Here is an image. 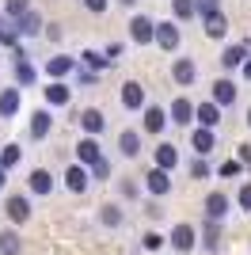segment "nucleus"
I'll return each instance as SVG.
<instances>
[{"label": "nucleus", "mask_w": 251, "mask_h": 255, "mask_svg": "<svg viewBox=\"0 0 251 255\" xmlns=\"http://www.w3.org/2000/svg\"><path fill=\"white\" fill-rule=\"evenodd\" d=\"M46 73H50L53 80H61V76L76 73V61L69 57V53H57V57H50V61H46Z\"/></svg>", "instance_id": "11"}, {"label": "nucleus", "mask_w": 251, "mask_h": 255, "mask_svg": "<svg viewBox=\"0 0 251 255\" xmlns=\"http://www.w3.org/2000/svg\"><path fill=\"white\" fill-rule=\"evenodd\" d=\"M23 160V149L19 145H4V152H0V168H15Z\"/></svg>", "instance_id": "32"}, {"label": "nucleus", "mask_w": 251, "mask_h": 255, "mask_svg": "<svg viewBox=\"0 0 251 255\" xmlns=\"http://www.w3.org/2000/svg\"><path fill=\"white\" fill-rule=\"evenodd\" d=\"M190 175H194V179H209V164H206V156H198L194 164H190Z\"/></svg>", "instance_id": "37"}, {"label": "nucleus", "mask_w": 251, "mask_h": 255, "mask_svg": "<svg viewBox=\"0 0 251 255\" xmlns=\"http://www.w3.org/2000/svg\"><path fill=\"white\" fill-rule=\"evenodd\" d=\"M202 27H206L209 38H225V34H229V19H225V11H213V15H206V19H202Z\"/></svg>", "instance_id": "16"}, {"label": "nucleus", "mask_w": 251, "mask_h": 255, "mask_svg": "<svg viewBox=\"0 0 251 255\" xmlns=\"http://www.w3.org/2000/svg\"><path fill=\"white\" fill-rule=\"evenodd\" d=\"M31 11V0H8V15L11 19H19V15H27Z\"/></svg>", "instance_id": "36"}, {"label": "nucleus", "mask_w": 251, "mask_h": 255, "mask_svg": "<svg viewBox=\"0 0 251 255\" xmlns=\"http://www.w3.org/2000/svg\"><path fill=\"white\" fill-rule=\"evenodd\" d=\"M248 126H251V111H248Z\"/></svg>", "instance_id": "49"}, {"label": "nucleus", "mask_w": 251, "mask_h": 255, "mask_svg": "<svg viewBox=\"0 0 251 255\" xmlns=\"http://www.w3.org/2000/svg\"><path fill=\"white\" fill-rule=\"evenodd\" d=\"M118 4H122V8H133V4H137V0H118Z\"/></svg>", "instance_id": "48"}, {"label": "nucleus", "mask_w": 251, "mask_h": 255, "mask_svg": "<svg viewBox=\"0 0 251 255\" xmlns=\"http://www.w3.org/2000/svg\"><path fill=\"white\" fill-rule=\"evenodd\" d=\"M118 149H122V156H126V160L141 156V133H137V129H122V137H118Z\"/></svg>", "instance_id": "14"}, {"label": "nucleus", "mask_w": 251, "mask_h": 255, "mask_svg": "<svg viewBox=\"0 0 251 255\" xmlns=\"http://www.w3.org/2000/svg\"><path fill=\"white\" fill-rule=\"evenodd\" d=\"M76 160H80V164H99V160H103V149H99V141L92 137V133H88V137L80 141V145H76Z\"/></svg>", "instance_id": "8"}, {"label": "nucleus", "mask_w": 251, "mask_h": 255, "mask_svg": "<svg viewBox=\"0 0 251 255\" xmlns=\"http://www.w3.org/2000/svg\"><path fill=\"white\" fill-rule=\"evenodd\" d=\"M15 84H19V88L34 84V65L27 61V53H23V50H15Z\"/></svg>", "instance_id": "13"}, {"label": "nucleus", "mask_w": 251, "mask_h": 255, "mask_svg": "<svg viewBox=\"0 0 251 255\" xmlns=\"http://www.w3.org/2000/svg\"><path fill=\"white\" fill-rule=\"evenodd\" d=\"M15 27H19V34H42V27H46V23H42L38 11H27V15H19V19H15Z\"/></svg>", "instance_id": "27"}, {"label": "nucleus", "mask_w": 251, "mask_h": 255, "mask_svg": "<svg viewBox=\"0 0 251 255\" xmlns=\"http://www.w3.org/2000/svg\"><path fill=\"white\" fill-rule=\"evenodd\" d=\"M248 57H251V50H248V42H232L229 46V50H225V53H221V65H225V69H236V65H244V61H248Z\"/></svg>", "instance_id": "15"}, {"label": "nucleus", "mask_w": 251, "mask_h": 255, "mask_svg": "<svg viewBox=\"0 0 251 255\" xmlns=\"http://www.w3.org/2000/svg\"><path fill=\"white\" fill-rule=\"evenodd\" d=\"M244 76H248V80H251V57H248V61H244Z\"/></svg>", "instance_id": "46"}, {"label": "nucleus", "mask_w": 251, "mask_h": 255, "mask_svg": "<svg viewBox=\"0 0 251 255\" xmlns=\"http://www.w3.org/2000/svg\"><path fill=\"white\" fill-rule=\"evenodd\" d=\"M194 115H198V107L190 103V99H171V122H175V126H190V122H194Z\"/></svg>", "instance_id": "6"}, {"label": "nucleus", "mask_w": 251, "mask_h": 255, "mask_svg": "<svg viewBox=\"0 0 251 255\" xmlns=\"http://www.w3.org/2000/svg\"><path fill=\"white\" fill-rule=\"evenodd\" d=\"M92 175H95V179H107V175H111V164H107V160H99V164L92 168Z\"/></svg>", "instance_id": "42"}, {"label": "nucleus", "mask_w": 251, "mask_h": 255, "mask_svg": "<svg viewBox=\"0 0 251 255\" xmlns=\"http://www.w3.org/2000/svg\"><path fill=\"white\" fill-rule=\"evenodd\" d=\"M73 99V92H69V84H61V80H53L50 88H46V103L50 107H65Z\"/></svg>", "instance_id": "21"}, {"label": "nucleus", "mask_w": 251, "mask_h": 255, "mask_svg": "<svg viewBox=\"0 0 251 255\" xmlns=\"http://www.w3.org/2000/svg\"><path fill=\"white\" fill-rule=\"evenodd\" d=\"M236 202H240V210H251V183L240 187V198H236Z\"/></svg>", "instance_id": "40"}, {"label": "nucleus", "mask_w": 251, "mask_h": 255, "mask_svg": "<svg viewBox=\"0 0 251 255\" xmlns=\"http://www.w3.org/2000/svg\"><path fill=\"white\" fill-rule=\"evenodd\" d=\"M240 160H244V164H251V145H240Z\"/></svg>", "instance_id": "45"}, {"label": "nucleus", "mask_w": 251, "mask_h": 255, "mask_svg": "<svg viewBox=\"0 0 251 255\" xmlns=\"http://www.w3.org/2000/svg\"><path fill=\"white\" fill-rule=\"evenodd\" d=\"M122 107L126 111H141L145 107V88L137 84V80H126L122 84Z\"/></svg>", "instance_id": "7"}, {"label": "nucleus", "mask_w": 251, "mask_h": 255, "mask_svg": "<svg viewBox=\"0 0 251 255\" xmlns=\"http://www.w3.org/2000/svg\"><path fill=\"white\" fill-rule=\"evenodd\" d=\"M99 221H103L107 229H118V225L126 221V217H122V206H103V213H99Z\"/></svg>", "instance_id": "31"}, {"label": "nucleus", "mask_w": 251, "mask_h": 255, "mask_svg": "<svg viewBox=\"0 0 251 255\" xmlns=\"http://www.w3.org/2000/svg\"><path fill=\"white\" fill-rule=\"evenodd\" d=\"M141 248H148V252H160V248H164V236H160V233H145Z\"/></svg>", "instance_id": "38"}, {"label": "nucleus", "mask_w": 251, "mask_h": 255, "mask_svg": "<svg viewBox=\"0 0 251 255\" xmlns=\"http://www.w3.org/2000/svg\"><path fill=\"white\" fill-rule=\"evenodd\" d=\"M171 11H175V19H194V15H198V4H194V0H171Z\"/></svg>", "instance_id": "30"}, {"label": "nucleus", "mask_w": 251, "mask_h": 255, "mask_svg": "<svg viewBox=\"0 0 251 255\" xmlns=\"http://www.w3.org/2000/svg\"><path fill=\"white\" fill-rule=\"evenodd\" d=\"M50 126H53L50 111H34V115H31V137H34V141L46 137V133H50Z\"/></svg>", "instance_id": "23"}, {"label": "nucleus", "mask_w": 251, "mask_h": 255, "mask_svg": "<svg viewBox=\"0 0 251 255\" xmlns=\"http://www.w3.org/2000/svg\"><path fill=\"white\" fill-rule=\"evenodd\" d=\"M145 213L152 217V221H160V217H164V210H160V202H156V198H152V202L145 206Z\"/></svg>", "instance_id": "44"}, {"label": "nucleus", "mask_w": 251, "mask_h": 255, "mask_svg": "<svg viewBox=\"0 0 251 255\" xmlns=\"http://www.w3.org/2000/svg\"><path fill=\"white\" fill-rule=\"evenodd\" d=\"M4 183H8V168H0V187H4Z\"/></svg>", "instance_id": "47"}, {"label": "nucleus", "mask_w": 251, "mask_h": 255, "mask_svg": "<svg viewBox=\"0 0 251 255\" xmlns=\"http://www.w3.org/2000/svg\"><path fill=\"white\" fill-rule=\"evenodd\" d=\"M27 183H31V191H34V194H50V191H53V175H50L46 168H34Z\"/></svg>", "instance_id": "25"}, {"label": "nucleus", "mask_w": 251, "mask_h": 255, "mask_svg": "<svg viewBox=\"0 0 251 255\" xmlns=\"http://www.w3.org/2000/svg\"><path fill=\"white\" fill-rule=\"evenodd\" d=\"M4 213H8L11 225H27L31 221V202H27L23 194H11L8 202H4Z\"/></svg>", "instance_id": "2"}, {"label": "nucleus", "mask_w": 251, "mask_h": 255, "mask_svg": "<svg viewBox=\"0 0 251 255\" xmlns=\"http://www.w3.org/2000/svg\"><path fill=\"white\" fill-rule=\"evenodd\" d=\"M194 240H198L194 225H175V229H171V248H175V252H190Z\"/></svg>", "instance_id": "9"}, {"label": "nucleus", "mask_w": 251, "mask_h": 255, "mask_svg": "<svg viewBox=\"0 0 251 255\" xmlns=\"http://www.w3.org/2000/svg\"><path fill=\"white\" fill-rule=\"evenodd\" d=\"M129 38H133L137 46L156 42V23L148 19V15H133V19H129Z\"/></svg>", "instance_id": "1"}, {"label": "nucleus", "mask_w": 251, "mask_h": 255, "mask_svg": "<svg viewBox=\"0 0 251 255\" xmlns=\"http://www.w3.org/2000/svg\"><path fill=\"white\" fill-rule=\"evenodd\" d=\"M179 42H183V34H179L175 23H156V46H160L164 53H175Z\"/></svg>", "instance_id": "4"}, {"label": "nucleus", "mask_w": 251, "mask_h": 255, "mask_svg": "<svg viewBox=\"0 0 251 255\" xmlns=\"http://www.w3.org/2000/svg\"><path fill=\"white\" fill-rule=\"evenodd\" d=\"M190 141H194V149H198V156H206V152H213V145H217V137H213V129H209V126H198V129H194V137H190Z\"/></svg>", "instance_id": "24"}, {"label": "nucleus", "mask_w": 251, "mask_h": 255, "mask_svg": "<svg viewBox=\"0 0 251 255\" xmlns=\"http://www.w3.org/2000/svg\"><path fill=\"white\" fill-rule=\"evenodd\" d=\"M118 191L126 194V198H137V183H129V179H122L118 183Z\"/></svg>", "instance_id": "43"}, {"label": "nucleus", "mask_w": 251, "mask_h": 255, "mask_svg": "<svg viewBox=\"0 0 251 255\" xmlns=\"http://www.w3.org/2000/svg\"><path fill=\"white\" fill-rule=\"evenodd\" d=\"M0 42H4V46L19 42V27H11V23H0Z\"/></svg>", "instance_id": "34"}, {"label": "nucleus", "mask_w": 251, "mask_h": 255, "mask_svg": "<svg viewBox=\"0 0 251 255\" xmlns=\"http://www.w3.org/2000/svg\"><path fill=\"white\" fill-rule=\"evenodd\" d=\"M19 103H23V88L19 84L4 88V92H0V118H11L15 111H19Z\"/></svg>", "instance_id": "10"}, {"label": "nucleus", "mask_w": 251, "mask_h": 255, "mask_svg": "<svg viewBox=\"0 0 251 255\" xmlns=\"http://www.w3.org/2000/svg\"><path fill=\"white\" fill-rule=\"evenodd\" d=\"M202 210H206V217H213V221H221V217H225V213H229V198H225V194L221 191H213L206 198V206H202Z\"/></svg>", "instance_id": "17"}, {"label": "nucleus", "mask_w": 251, "mask_h": 255, "mask_svg": "<svg viewBox=\"0 0 251 255\" xmlns=\"http://www.w3.org/2000/svg\"><path fill=\"white\" fill-rule=\"evenodd\" d=\"M171 76H175V84H194V76H198V69H194V61L190 57H175V65H171Z\"/></svg>", "instance_id": "12"}, {"label": "nucleus", "mask_w": 251, "mask_h": 255, "mask_svg": "<svg viewBox=\"0 0 251 255\" xmlns=\"http://www.w3.org/2000/svg\"><path fill=\"white\" fill-rule=\"evenodd\" d=\"M213 103L217 107H232L236 103V84H232V80H217V84H213Z\"/></svg>", "instance_id": "18"}, {"label": "nucleus", "mask_w": 251, "mask_h": 255, "mask_svg": "<svg viewBox=\"0 0 251 255\" xmlns=\"http://www.w3.org/2000/svg\"><path fill=\"white\" fill-rule=\"evenodd\" d=\"M88 183H92V175H88V164H73V168L65 171V187L73 194H84L88 191Z\"/></svg>", "instance_id": "5"}, {"label": "nucleus", "mask_w": 251, "mask_h": 255, "mask_svg": "<svg viewBox=\"0 0 251 255\" xmlns=\"http://www.w3.org/2000/svg\"><path fill=\"white\" fill-rule=\"evenodd\" d=\"M80 61L88 65V69H107V65H111V57H107V53H95V50H84Z\"/></svg>", "instance_id": "33"}, {"label": "nucleus", "mask_w": 251, "mask_h": 255, "mask_svg": "<svg viewBox=\"0 0 251 255\" xmlns=\"http://www.w3.org/2000/svg\"><path fill=\"white\" fill-rule=\"evenodd\" d=\"M194 118H198L202 126L213 129V126L221 122V107H217V103H198V115H194Z\"/></svg>", "instance_id": "28"}, {"label": "nucleus", "mask_w": 251, "mask_h": 255, "mask_svg": "<svg viewBox=\"0 0 251 255\" xmlns=\"http://www.w3.org/2000/svg\"><path fill=\"white\" fill-rule=\"evenodd\" d=\"M240 171H244V160H225V164H221V175H225V179H236Z\"/></svg>", "instance_id": "35"}, {"label": "nucleus", "mask_w": 251, "mask_h": 255, "mask_svg": "<svg viewBox=\"0 0 251 255\" xmlns=\"http://www.w3.org/2000/svg\"><path fill=\"white\" fill-rule=\"evenodd\" d=\"M167 126V115L160 107H145V133H164Z\"/></svg>", "instance_id": "22"}, {"label": "nucleus", "mask_w": 251, "mask_h": 255, "mask_svg": "<svg viewBox=\"0 0 251 255\" xmlns=\"http://www.w3.org/2000/svg\"><path fill=\"white\" fill-rule=\"evenodd\" d=\"M80 126H84V129H88V133H92V137H95V133H103V126H107V118L99 115V111H95V107H88V111H80Z\"/></svg>", "instance_id": "20"}, {"label": "nucleus", "mask_w": 251, "mask_h": 255, "mask_svg": "<svg viewBox=\"0 0 251 255\" xmlns=\"http://www.w3.org/2000/svg\"><path fill=\"white\" fill-rule=\"evenodd\" d=\"M194 4H198V15H202V19H206V15H213V11H221L217 0H194Z\"/></svg>", "instance_id": "39"}, {"label": "nucleus", "mask_w": 251, "mask_h": 255, "mask_svg": "<svg viewBox=\"0 0 251 255\" xmlns=\"http://www.w3.org/2000/svg\"><path fill=\"white\" fill-rule=\"evenodd\" d=\"M156 168H164V171L179 168V149L175 145H156Z\"/></svg>", "instance_id": "19"}, {"label": "nucleus", "mask_w": 251, "mask_h": 255, "mask_svg": "<svg viewBox=\"0 0 251 255\" xmlns=\"http://www.w3.org/2000/svg\"><path fill=\"white\" fill-rule=\"evenodd\" d=\"M19 252H23L19 233H15V229H4V233H0V255H19Z\"/></svg>", "instance_id": "26"}, {"label": "nucleus", "mask_w": 251, "mask_h": 255, "mask_svg": "<svg viewBox=\"0 0 251 255\" xmlns=\"http://www.w3.org/2000/svg\"><path fill=\"white\" fill-rule=\"evenodd\" d=\"M145 191L152 194V198H164L167 191H171V171H164V168H152L145 175Z\"/></svg>", "instance_id": "3"}, {"label": "nucleus", "mask_w": 251, "mask_h": 255, "mask_svg": "<svg viewBox=\"0 0 251 255\" xmlns=\"http://www.w3.org/2000/svg\"><path fill=\"white\" fill-rule=\"evenodd\" d=\"M84 8L88 11H95V15H99V11H107V4H111V0H80Z\"/></svg>", "instance_id": "41"}, {"label": "nucleus", "mask_w": 251, "mask_h": 255, "mask_svg": "<svg viewBox=\"0 0 251 255\" xmlns=\"http://www.w3.org/2000/svg\"><path fill=\"white\" fill-rule=\"evenodd\" d=\"M202 240H206V252H221V229L213 217H206V233H202Z\"/></svg>", "instance_id": "29"}]
</instances>
